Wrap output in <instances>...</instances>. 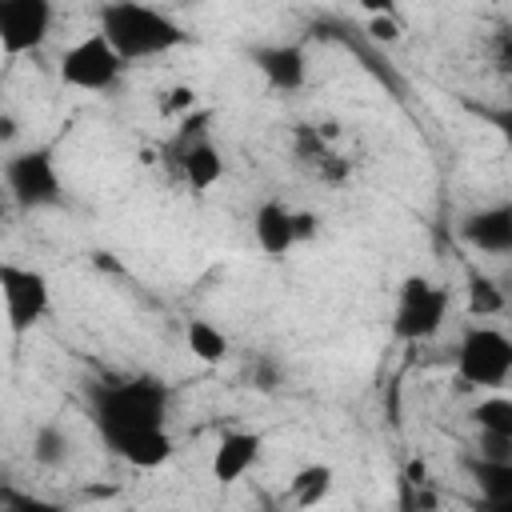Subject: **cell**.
Instances as JSON below:
<instances>
[{
	"mask_svg": "<svg viewBox=\"0 0 512 512\" xmlns=\"http://www.w3.org/2000/svg\"><path fill=\"white\" fill-rule=\"evenodd\" d=\"M168 388L152 376L100 384L92 392V420L112 456L132 468H160L172 460L176 444L164 428Z\"/></svg>",
	"mask_w": 512,
	"mask_h": 512,
	"instance_id": "obj_1",
	"label": "cell"
},
{
	"mask_svg": "<svg viewBox=\"0 0 512 512\" xmlns=\"http://www.w3.org/2000/svg\"><path fill=\"white\" fill-rule=\"evenodd\" d=\"M96 20H100V36L116 48V56L124 64L144 60V56H164V52L188 44V32L168 12L148 8V4H132V0L100 4Z\"/></svg>",
	"mask_w": 512,
	"mask_h": 512,
	"instance_id": "obj_2",
	"label": "cell"
},
{
	"mask_svg": "<svg viewBox=\"0 0 512 512\" xmlns=\"http://www.w3.org/2000/svg\"><path fill=\"white\" fill-rule=\"evenodd\" d=\"M4 192L20 212L56 208L64 200V184H60V172H56V152L48 144L12 152L4 160Z\"/></svg>",
	"mask_w": 512,
	"mask_h": 512,
	"instance_id": "obj_3",
	"label": "cell"
},
{
	"mask_svg": "<svg viewBox=\"0 0 512 512\" xmlns=\"http://www.w3.org/2000/svg\"><path fill=\"white\" fill-rule=\"evenodd\" d=\"M456 372L472 388L500 392L512 376V340L500 328H488V324L468 328L460 336V348H456Z\"/></svg>",
	"mask_w": 512,
	"mask_h": 512,
	"instance_id": "obj_4",
	"label": "cell"
},
{
	"mask_svg": "<svg viewBox=\"0 0 512 512\" xmlns=\"http://www.w3.org/2000/svg\"><path fill=\"white\" fill-rule=\"evenodd\" d=\"M448 316V288L432 284L428 276H404L396 292V312H392V332L396 340H428L444 328Z\"/></svg>",
	"mask_w": 512,
	"mask_h": 512,
	"instance_id": "obj_5",
	"label": "cell"
},
{
	"mask_svg": "<svg viewBox=\"0 0 512 512\" xmlns=\"http://www.w3.org/2000/svg\"><path fill=\"white\" fill-rule=\"evenodd\" d=\"M0 300H4L8 332L12 336H24V332H32L48 316L52 284H48V276L40 268L0 260Z\"/></svg>",
	"mask_w": 512,
	"mask_h": 512,
	"instance_id": "obj_6",
	"label": "cell"
},
{
	"mask_svg": "<svg viewBox=\"0 0 512 512\" xmlns=\"http://www.w3.org/2000/svg\"><path fill=\"white\" fill-rule=\"evenodd\" d=\"M124 68L128 64L116 56V48L100 32H88L84 40H76L60 56V80L68 88H80V92H108Z\"/></svg>",
	"mask_w": 512,
	"mask_h": 512,
	"instance_id": "obj_7",
	"label": "cell"
},
{
	"mask_svg": "<svg viewBox=\"0 0 512 512\" xmlns=\"http://www.w3.org/2000/svg\"><path fill=\"white\" fill-rule=\"evenodd\" d=\"M56 8L48 0H0V52L24 56L36 52L52 32Z\"/></svg>",
	"mask_w": 512,
	"mask_h": 512,
	"instance_id": "obj_8",
	"label": "cell"
},
{
	"mask_svg": "<svg viewBox=\"0 0 512 512\" xmlns=\"http://www.w3.org/2000/svg\"><path fill=\"white\" fill-rule=\"evenodd\" d=\"M252 64L276 92H300L308 80V56L300 44H260L252 52Z\"/></svg>",
	"mask_w": 512,
	"mask_h": 512,
	"instance_id": "obj_9",
	"label": "cell"
},
{
	"mask_svg": "<svg viewBox=\"0 0 512 512\" xmlns=\"http://www.w3.org/2000/svg\"><path fill=\"white\" fill-rule=\"evenodd\" d=\"M460 240L476 252H492V256H504L512 252V208L508 204H492V208H480V212H468L460 220Z\"/></svg>",
	"mask_w": 512,
	"mask_h": 512,
	"instance_id": "obj_10",
	"label": "cell"
},
{
	"mask_svg": "<svg viewBox=\"0 0 512 512\" xmlns=\"http://www.w3.org/2000/svg\"><path fill=\"white\" fill-rule=\"evenodd\" d=\"M260 448H264L260 432H224L216 452H212V480L216 484H236L260 460Z\"/></svg>",
	"mask_w": 512,
	"mask_h": 512,
	"instance_id": "obj_11",
	"label": "cell"
},
{
	"mask_svg": "<svg viewBox=\"0 0 512 512\" xmlns=\"http://www.w3.org/2000/svg\"><path fill=\"white\" fill-rule=\"evenodd\" d=\"M292 152L304 168H312V176H320L324 184H340L348 176V160H340L328 140L316 132V124H296L292 128Z\"/></svg>",
	"mask_w": 512,
	"mask_h": 512,
	"instance_id": "obj_12",
	"label": "cell"
},
{
	"mask_svg": "<svg viewBox=\"0 0 512 512\" xmlns=\"http://www.w3.org/2000/svg\"><path fill=\"white\" fill-rule=\"evenodd\" d=\"M252 236L260 244L264 256L272 260H284L292 248H296V236H292V208H284L280 200H264L252 216Z\"/></svg>",
	"mask_w": 512,
	"mask_h": 512,
	"instance_id": "obj_13",
	"label": "cell"
},
{
	"mask_svg": "<svg viewBox=\"0 0 512 512\" xmlns=\"http://www.w3.org/2000/svg\"><path fill=\"white\" fill-rule=\"evenodd\" d=\"M176 164H180V176L188 180L192 192H208V188L224 176V156H220V148L212 144V136H208V140H196L192 148H184V152L176 156Z\"/></svg>",
	"mask_w": 512,
	"mask_h": 512,
	"instance_id": "obj_14",
	"label": "cell"
},
{
	"mask_svg": "<svg viewBox=\"0 0 512 512\" xmlns=\"http://www.w3.org/2000/svg\"><path fill=\"white\" fill-rule=\"evenodd\" d=\"M332 484H336V472H332L328 464H304V468H296V472L288 476L284 500H288L292 508L308 512V508H320V504L328 500Z\"/></svg>",
	"mask_w": 512,
	"mask_h": 512,
	"instance_id": "obj_15",
	"label": "cell"
},
{
	"mask_svg": "<svg viewBox=\"0 0 512 512\" xmlns=\"http://www.w3.org/2000/svg\"><path fill=\"white\" fill-rule=\"evenodd\" d=\"M184 344H188V352H192L200 364H224L228 352H232L228 336H224L212 320H200V316H192V320L184 324Z\"/></svg>",
	"mask_w": 512,
	"mask_h": 512,
	"instance_id": "obj_16",
	"label": "cell"
},
{
	"mask_svg": "<svg viewBox=\"0 0 512 512\" xmlns=\"http://www.w3.org/2000/svg\"><path fill=\"white\" fill-rule=\"evenodd\" d=\"M68 448H72V440H68V432L60 424H40L32 432V460L40 468H60L68 460Z\"/></svg>",
	"mask_w": 512,
	"mask_h": 512,
	"instance_id": "obj_17",
	"label": "cell"
},
{
	"mask_svg": "<svg viewBox=\"0 0 512 512\" xmlns=\"http://www.w3.org/2000/svg\"><path fill=\"white\" fill-rule=\"evenodd\" d=\"M472 476H476V484H480L484 504H512V464L476 460V464H472Z\"/></svg>",
	"mask_w": 512,
	"mask_h": 512,
	"instance_id": "obj_18",
	"label": "cell"
},
{
	"mask_svg": "<svg viewBox=\"0 0 512 512\" xmlns=\"http://www.w3.org/2000/svg\"><path fill=\"white\" fill-rule=\"evenodd\" d=\"M472 420L480 424V432H496V436H512V400L504 392L480 400L472 408Z\"/></svg>",
	"mask_w": 512,
	"mask_h": 512,
	"instance_id": "obj_19",
	"label": "cell"
},
{
	"mask_svg": "<svg viewBox=\"0 0 512 512\" xmlns=\"http://www.w3.org/2000/svg\"><path fill=\"white\" fill-rule=\"evenodd\" d=\"M500 308H504V292L488 276H472V284H468V312L472 316H492Z\"/></svg>",
	"mask_w": 512,
	"mask_h": 512,
	"instance_id": "obj_20",
	"label": "cell"
},
{
	"mask_svg": "<svg viewBox=\"0 0 512 512\" xmlns=\"http://www.w3.org/2000/svg\"><path fill=\"white\" fill-rule=\"evenodd\" d=\"M196 108H200V100H196V88H192V84H176V88H168L164 100H160V112H164V116H176V120H184V116L196 112Z\"/></svg>",
	"mask_w": 512,
	"mask_h": 512,
	"instance_id": "obj_21",
	"label": "cell"
},
{
	"mask_svg": "<svg viewBox=\"0 0 512 512\" xmlns=\"http://www.w3.org/2000/svg\"><path fill=\"white\" fill-rule=\"evenodd\" d=\"M0 504H4V512H64L60 504H52L44 496L16 492V488H0Z\"/></svg>",
	"mask_w": 512,
	"mask_h": 512,
	"instance_id": "obj_22",
	"label": "cell"
},
{
	"mask_svg": "<svg viewBox=\"0 0 512 512\" xmlns=\"http://www.w3.org/2000/svg\"><path fill=\"white\" fill-rule=\"evenodd\" d=\"M400 20H396V12L388 8V12H372L368 16V36L376 40V44H396L400 40Z\"/></svg>",
	"mask_w": 512,
	"mask_h": 512,
	"instance_id": "obj_23",
	"label": "cell"
},
{
	"mask_svg": "<svg viewBox=\"0 0 512 512\" xmlns=\"http://www.w3.org/2000/svg\"><path fill=\"white\" fill-rule=\"evenodd\" d=\"M248 380H252V388H256V392H276V388H280V380H284V372H280V364H276L272 356H260V360L252 364Z\"/></svg>",
	"mask_w": 512,
	"mask_h": 512,
	"instance_id": "obj_24",
	"label": "cell"
},
{
	"mask_svg": "<svg viewBox=\"0 0 512 512\" xmlns=\"http://www.w3.org/2000/svg\"><path fill=\"white\" fill-rule=\"evenodd\" d=\"M480 460H488V464H512V436L480 432Z\"/></svg>",
	"mask_w": 512,
	"mask_h": 512,
	"instance_id": "obj_25",
	"label": "cell"
},
{
	"mask_svg": "<svg viewBox=\"0 0 512 512\" xmlns=\"http://www.w3.org/2000/svg\"><path fill=\"white\" fill-rule=\"evenodd\" d=\"M316 232H320V216H316V212H296V208H292V236H296V244L312 240Z\"/></svg>",
	"mask_w": 512,
	"mask_h": 512,
	"instance_id": "obj_26",
	"label": "cell"
},
{
	"mask_svg": "<svg viewBox=\"0 0 512 512\" xmlns=\"http://www.w3.org/2000/svg\"><path fill=\"white\" fill-rule=\"evenodd\" d=\"M20 136V120L12 112H0V144H12Z\"/></svg>",
	"mask_w": 512,
	"mask_h": 512,
	"instance_id": "obj_27",
	"label": "cell"
},
{
	"mask_svg": "<svg viewBox=\"0 0 512 512\" xmlns=\"http://www.w3.org/2000/svg\"><path fill=\"white\" fill-rule=\"evenodd\" d=\"M8 208H12V200H8V192H4V184H0V220L8 216Z\"/></svg>",
	"mask_w": 512,
	"mask_h": 512,
	"instance_id": "obj_28",
	"label": "cell"
},
{
	"mask_svg": "<svg viewBox=\"0 0 512 512\" xmlns=\"http://www.w3.org/2000/svg\"><path fill=\"white\" fill-rule=\"evenodd\" d=\"M412 512H436V508H412Z\"/></svg>",
	"mask_w": 512,
	"mask_h": 512,
	"instance_id": "obj_29",
	"label": "cell"
}]
</instances>
